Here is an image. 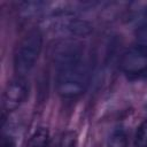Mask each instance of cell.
<instances>
[{
  "label": "cell",
  "instance_id": "cell-1",
  "mask_svg": "<svg viewBox=\"0 0 147 147\" xmlns=\"http://www.w3.org/2000/svg\"><path fill=\"white\" fill-rule=\"evenodd\" d=\"M56 63V90L63 99H76L87 88L90 64L80 44L64 41L54 53Z\"/></svg>",
  "mask_w": 147,
  "mask_h": 147
},
{
  "label": "cell",
  "instance_id": "cell-2",
  "mask_svg": "<svg viewBox=\"0 0 147 147\" xmlns=\"http://www.w3.org/2000/svg\"><path fill=\"white\" fill-rule=\"evenodd\" d=\"M42 49V33L30 30L20 41L14 55V70L18 77L26 76L36 65Z\"/></svg>",
  "mask_w": 147,
  "mask_h": 147
},
{
  "label": "cell",
  "instance_id": "cell-3",
  "mask_svg": "<svg viewBox=\"0 0 147 147\" xmlns=\"http://www.w3.org/2000/svg\"><path fill=\"white\" fill-rule=\"evenodd\" d=\"M122 71L130 77H141L147 75V51L140 46L126 49L119 62Z\"/></svg>",
  "mask_w": 147,
  "mask_h": 147
},
{
  "label": "cell",
  "instance_id": "cell-4",
  "mask_svg": "<svg viewBox=\"0 0 147 147\" xmlns=\"http://www.w3.org/2000/svg\"><path fill=\"white\" fill-rule=\"evenodd\" d=\"M29 96V86L23 77L10 80L2 95V106L6 111H14L20 108Z\"/></svg>",
  "mask_w": 147,
  "mask_h": 147
},
{
  "label": "cell",
  "instance_id": "cell-5",
  "mask_svg": "<svg viewBox=\"0 0 147 147\" xmlns=\"http://www.w3.org/2000/svg\"><path fill=\"white\" fill-rule=\"evenodd\" d=\"M61 29L76 37H85L92 32V25L87 21L77 17H65L64 22L61 23Z\"/></svg>",
  "mask_w": 147,
  "mask_h": 147
},
{
  "label": "cell",
  "instance_id": "cell-6",
  "mask_svg": "<svg viewBox=\"0 0 147 147\" xmlns=\"http://www.w3.org/2000/svg\"><path fill=\"white\" fill-rule=\"evenodd\" d=\"M49 131L47 127H38L30 137L26 147H48Z\"/></svg>",
  "mask_w": 147,
  "mask_h": 147
},
{
  "label": "cell",
  "instance_id": "cell-7",
  "mask_svg": "<svg viewBox=\"0 0 147 147\" xmlns=\"http://www.w3.org/2000/svg\"><path fill=\"white\" fill-rule=\"evenodd\" d=\"M127 146V136L124 129H116L111 132L109 140H108V147H126Z\"/></svg>",
  "mask_w": 147,
  "mask_h": 147
},
{
  "label": "cell",
  "instance_id": "cell-8",
  "mask_svg": "<svg viewBox=\"0 0 147 147\" xmlns=\"http://www.w3.org/2000/svg\"><path fill=\"white\" fill-rule=\"evenodd\" d=\"M136 147H147V119L144 121L137 129L134 137Z\"/></svg>",
  "mask_w": 147,
  "mask_h": 147
},
{
  "label": "cell",
  "instance_id": "cell-9",
  "mask_svg": "<svg viewBox=\"0 0 147 147\" xmlns=\"http://www.w3.org/2000/svg\"><path fill=\"white\" fill-rule=\"evenodd\" d=\"M136 39H137V45L147 51V22L141 24L136 30Z\"/></svg>",
  "mask_w": 147,
  "mask_h": 147
},
{
  "label": "cell",
  "instance_id": "cell-10",
  "mask_svg": "<svg viewBox=\"0 0 147 147\" xmlns=\"http://www.w3.org/2000/svg\"><path fill=\"white\" fill-rule=\"evenodd\" d=\"M1 147H16V141L11 136L3 134L1 138Z\"/></svg>",
  "mask_w": 147,
  "mask_h": 147
}]
</instances>
